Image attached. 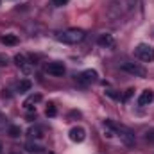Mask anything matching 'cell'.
I'll use <instances>...</instances> for the list:
<instances>
[{"mask_svg": "<svg viewBox=\"0 0 154 154\" xmlns=\"http://www.w3.org/2000/svg\"><path fill=\"white\" fill-rule=\"evenodd\" d=\"M120 66H122V70H124V72H127V74H131V75H134V77H145V75H147V70H145L142 65H138V63L124 61Z\"/></svg>", "mask_w": 154, "mask_h": 154, "instance_id": "3957f363", "label": "cell"}, {"mask_svg": "<svg viewBox=\"0 0 154 154\" xmlns=\"http://www.w3.org/2000/svg\"><path fill=\"white\" fill-rule=\"evenodd\" d=\"M2 43L4 45H18V38L14 36V34H5V36H2Z\"/></svg>", "mask_w": 154, "mask_h": 154, "instance_id": "4fadbf2b", "label": "cell"}, {"mask_svg": "<svg viewBox=\"0 0 154 154\" xmlns=\"http://www.w3.org/2000/svg\"><path fill=\"white\" fill-rule=\"evenodd\" d=\"M70 0H52V4L56 5V7H63V5H66Z\"/></svg>", "mask_w": 154, "mask_h": 154, "instance_id": "d6986e66", "label": "cell"}, {"mask_svg": "<svg viewBox=\"0 0 154 154\" xmlns=\"http://www.w3.org/2000/svg\"><path fill=\"white\" fill-rule=\"evenodd\" d=\"M154 100V91L152 90H143L138 97V104L140 106H149L151 102Z\"/></svg>", "mask_w": 154, "mask_h": 154, "instance_id": "ba28073f", "label": "cell"}, {"mask_svg": "<svg viewBox=\"0 0 154 154\" xmlns=\"http://www.w3.org/2000/svg\"><path fill=\"white\" fill-rule=\"evenodd\" d=\"M2 149H4V147H2V142H0V154H2Z\"/></svg>", "mask_w": 154, "mask_h": 154, "instance_id": "44dd1931", "label": "cell"}, {"mask_svg": "<svg viewBox=\"0 0 154 154\" xmlns=\"http://www.w3.org/2000/svg\"><path fill=\"white\" fill-rule=\"evenodd\" d=\"M0 65L4 66V65H7V57H4V56H0Z\"/></svg>", "mask_w": 154, "mask_h": 154, "instance_id": "ffe728a7", "label": "cell"}, {"mask_svg": "<svg viewBox=\"0 0 154 154\" xmlns=\"http://www.w3.org/2000/svg\"><path fill=\"white\" fill-rule=\"evenodd\" d=\"M45 115L48 116V118L56 116V115H57V108H56L54 104H48V106H47V109H45Z\"/></svg>", "mask_w": 154, "mask_h": 154, "instance_id": "2e32d148", "label": "cell"}, {"mask_svg": "<svg viewBox=\"0 0 154 154\" xmlns=\"http://www.w3.org/2000/svg\"><path fill=\"white\" fill-rule=\"evenodd\" d=\"M38 102H41V95H39V93L31 95V97L23 102V108H25L27 111H32V109H34V106H32V104H38Z\"/></svg>", "mask_w": 154, "mask_h": 154, "instance_id": "30bf717a", "label": "cell"}, {"mask_svg": "<svg viewBox=\"0 0 154 154\" xmlns=\"http://www.w3.org/2000/svg\"><path fill=\"white\" fill-rule=\"evenodd\" d=\"M29 134H31V138H36V140L43 138V127H32L29 131Z\"/></svg>", "mask_w": 154, "mask_h": 154, "instance_id": "9a60e30c", "label": "cell"}, {"mask_svg": "<svg viewBox=\"0 0 154 154\" xmlns=\"http://www.w3.org/2000/svg\"><path fill=\"white\" fill-rule=\"evenodd\" d=\"M25 151L29 154H41L45 149L41 147V145H38V143H32V142H29V143H25Z\"/></svg>", "mask_w": 154, "mask_h": 154, "instance_id": "8fae6325", "label": "cell"}, {"mask_svg": "<svg viewBox=\"0 0 154 154\" xmlns=\"http://www.w3.org/2000/svg\"><path fill=\"white\" fill-rule=\"evenodd\" d=\"M97 43L100 47H104V48H113L115 47V38L111 34H100L99 39H97Z\"/></svg>", "mask_w": 154, "mask_h": 154, "instance_id": "9c48e42d", "label": "cell"}, {"mask_svg": "<svg viewBox=\"0 0 154 154\" xmlns=\"http://www.w3.org/2000/svg\"><path fill=\"white\" fill-rule=\"evenodd\" d=\"M68 136H70L72 142L81 143V142H84V138H86V131H84L82 127H72L70 133H68Z\"/></svg>", "mask_w": 154, "mask_h": 154, "instance_id": "52a82bcc", "label": "cell"}, {"mask_svg": "<svg viewBox=\"0 0 154 154\" xmlns=\"http://www.w3.org/2000/svg\"><path fill=\"white\" fill-rule=\"evenodd\" d=\"M134 56L140 59V61H145V63H151L154 61V48L147 43H138L134 47Z\"/></svg>", "mask_w": 154, "mask_h": 154, "instance_id": "7a4b0ae2", "label": "cell"}, {"mask_svg": "<svg viewBox=\"0 0 154 154\" xmlns=\"http://www.w3.org/2000/svg\"><path fill=\"white\" fill-rule=\"evenodd\" d=\"M45 72L50 74V75H54V77H63L65 72H66V68H65V65L59 63V61H50V63L45 65Z\"/></svg>", "mask_w": 154, "mask_h": 154, "instance_id": "277c9868", "label": "cell"}, {"mask_svg": "<svg viewBox=\"0 0 154 154\" xmlns=\"http://www.w3.org/2000/svg\"><path fill=\"white\" fill-rule=\"evenodd\" d=\"M32 88V82L29 81V79H22L20 82H18V91L20 93H25V91H29Z\"/></svg>", "mask_w": 154, "mask_h": 154, "instance_id": "7c38bea8", "label": "cell"}, {"mask_svg": "<svg viewBox=\"0 0 154 154\" xmlns=\"http://www.w3.org/2000/svg\"><path fill=\"white\" fill-rule=\"evenodd\" d=\"M95 81H97V72L95 70H84L81 75H77V82L82 84V86H88Z\"/></svg>", "mask_w": 154, "mask_h": 154, "instance_id": "5b68a950", "label": "cell"}, {"mask_svg": "<svg viewBox=\"0 0 154 154\" xmlns=\"http://www.w3.org/2000/svg\"><path fill=\"white\" fill-rule=\"evenodd\" d=\"M86 36V32L82 29H66V31H59L56 34V39L61 41V43H68V45H75L81 43Z\"/></svg>", "mask_w": 154, "mask_h": 154, "instance_id": "6da1fadb", "label": "cell"}, {"mask_svg": "<svg viewBox=\"0 0 154 154\" xmlns=\"http://www.w3.org/2000/svg\"><path fill=\"white\" fill-rule=\"evenodd\" d=\"M145 140H147L149 143H154V129H149V131L145 133Z\"/></svg>", "mask_w": 154, "mask_h": 154, "instance_id": "e0dca14e", "label": "cell"}, {"mask_svg": "<svg viewBox=\"0 0 154 154\" xmlns=\"http://www.w3.org/2000/svg\"><path fill=\"white\" fill-rule=\"evenodd\" d=\"M7 134H9L11 138H18V136L22 134V129H20L18 125H9V129H7Z\"/></svg>", "mask_w": 154, "mask_h": 154, "instance_id": "5bb4252c", "label": "cell"}, {"mask_svg": "<svg viewBox=\"0 0 154 154\" xmlns=\"http://www.w3.org/2000/svg\"><path fill=\"white\" fill-rule=\"evenodd\" d=\"M14 63H16V66H18L22 72H25V74H31V72H32V65L27 61V57H25L23 54H16V56H14Z\"/></svg>", "mask_w": 154, "mask_h": 154, "instance_id": "8992f818", "label": "cell"}, {"mask_svg": "<svg viewBox=\"0 0 154 154\" xmlns=\"http://www.w3.org/2000/svg\"><path fill=\"white\" fill-rule=\"evenodd\" d=\"M133 93H134V90H133V88H129V90H125V93H124V97H122V100H129Z\"/></svg>", "mask_w": 154, "mask_h": 154, "instance_id": "ac0fdd59", "label": "cell"}]
</instances>
